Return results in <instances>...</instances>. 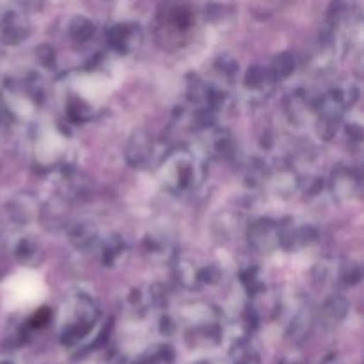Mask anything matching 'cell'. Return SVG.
<instances>
[{"mask_svg":"<svg viewBox=\"0 0 364 364\" xmlns=\"http://www.w3.org/2000/svg\"><path fill=\"white\" fill-rule=\"evenodd\" d=\"M205 176V164L187 148H176L167 153L159 171L162 187L174 196L196 191Z\"/></svg>","mask_w":364,"mask_h":364,"instance_id":"6da1fadb","label":"cell"},{"mask_svg":"<svg viewBox=\"0 0 364 364\" xmlns=\"http://www.w3.org/2000/svg\"><path fill=\"white\" fill-rule=\"evenodd\" d=\"M100 320V306L92 297L85 294H77L70 301V311H68V320L60 331V343L77 345L78 341L84 340Z\"/></svg>","mask_w":364,"mask_h":364,"instance_id":"7a4b0ae2","label":"cell"},{"mask_svg":"<svg viewBox=\"0 0 364 364\" xmlns=\"http://www.w3.org/2000/svg\"><path fill=\"white\" fill-rule=\"evenodd\" d=\"M279 233V247L284 251H297L311 245L318 238V231L311 224H301L294 219H284L277 224Z\"/></svg>","mask_w":364,"mask_h":364,"instance_id":"3957f363","label":"cell"},{"mask_svg":"<svg viewBox=\"0 0 364 364\" xmlns=\"http://www.w3.org/2000/svg\"><path fill=\"white\" fill-rule=\"evenodd\" d=\"M249 247L255 249L259 255H270L279 249V233L277 224L270 219H258L249 224L247 228Z\"/></svg>","mask_w":364,"mask_h":364,"instance_id":"277c9868","label":"cell"},{"mask_svg":"<svg viewBox=\"0 0 364 364\" xmlns=\"http://www.w3.org/2000/svg\"><path fill=\"white\" fill-rule=\"evenodd\" d=\"M155 151V141H153L151 135L146 130H135L130 135V139H128L127 148H124V156H127V162L132 167L144 169V167H148L153 162Z\"/></svg>","mask_w":364,"mask_h":364,"instance_id":"5b68a950","label":"cell"},{"mask_svg":"<svg viewBox=\"0 0 364 364\" xmlns=\"http://www.w3.org/2000/svg\"><path fill=\"white\" fill-rule=\"evenodd\" d=\"M331 192L340 201H350L361 191V176L358 171L345 164H338L331 173Z\"/></svg>","mask_w":364,"mask_h":364,"instance_id":"8992f818","label":"cell"},{"mask_svg":"<svg viewBox=\"0 0 364 364\" xmlns=\"http://www.w3.org/2000/svg\"><path fill=\"white\" fill-rule=\"evenodd\" d=\"M142 41V32L137 23L123 21V23H114L107 28V43L112 50L119 53H132L139 48Z\"/></svg>","mask_w":364,"mask_h":364,"instance_id":"52a82bcc","label":"cell"},{"mask_svg":"<svg viewBox=\"0 0 364 364\" xmlns=\"http://www.w3.org/2000/svg\"><path fill=\"white\" fill-rule=\"evenodd\" d=\"M0 32L6 43L9 45H20L25 39L31 36L32 27L28 18L20 11H9L4 14L2 21H0Z\"/></svg>","mask_w":364,"mask_h":364,"instance_id":"ba28073f","label":"cell"},{"mask_svg":"<svg viewBox=\"0 0 364 364\" xmlns=\"http://www.w3.org/2000/svg\"><path fill=\"white\" fill-rule=\"evenodd\" d=\"M100 256H102L103 265L116 269L128 256L127 242L119 235H109V237L103 238L102 245H100Z\"/></svg>","mask_w":364,"mask_h":364,"instance_id":"9c48e42d","label":"cell"},{"mask_svg":"<svg viewBox=\"0 0 364 364\" xmlns=\"http://www.w3.org/2000/svg\"><path fill=\"white\" fill-rule=\"evenodd\" d=\"M174 276L178 283L187 290H199L205 287V267L196 265L192 259H178L174 267Z\"/></svg>","mask_w":364,"mask_h":364,"instance_id":"30bf717a","label":"cell"},{"mask_svg":"<svg viewBox=\"0 0 364 364\" xmlns=\"http://www.w3.org/2000/svg\"><path fill=\"white\" fill-rule=\"evenodd\" d=\"M7 213L18 224H27L38 213V203L31 194H18L7 203Z\"/></svg>","mask_w":364,"mask_h":364,"instance_id":"8fae6325","label":"cell"},{"mask_svg":"<svg viewBox=\"0 0 364 364\" xmlns=\"http://www.w3.org/2000/svg\"><path fill=\"white\" fill-rule=\"evenodd\" d=\"M144 252L155 262H167L174 256V245L167 235L151 233L144 238Z\"/></svg>","mask_w":364,"mask_h":364,"instance_id":"7c38bea8","label":"cell"},{"mask_svg":"<svg viewBox=\"0 0 364 364\" xmlns=\"http://www.w3.org/2000/svg\"><path fill=\"white\" fill-rule=\"evenodd\" d=\"M100 240L98 228L91 223H78L77 226L71 228L70 242L78 251H91L96 247Z\"/></svg>","mask_w":364,"mask_h":364,"instance_id":"4fadbf2b","label":"cell"},{"mask_svg":"<svg viewBox=\"0 0 364 364\" xmlns=\"http://www.w3.org/2000/svg\"><path fill=\"white\" fill-rule=\"evenodd\" d=\"M43 247L32 237H23L14 245V258L25 267H38L43 262Z\"/></svg>","mask_w":364,"mask_h":364,"instance_id":"5bb4252c","label":"cell"},{"mask_svg":"<svg viewBox=\"0 0 364 364\" xmlns=\"http://www.w3.org/2000/svg\"><path fill=\"white\" fill-rule=\"evenodd\" d=\"M348 315V302L343 297H334L327 299L326 302L320 308V320H322L323 326H338L341 320H345V316Z\"/></svg>","mask_w":364,"mask_h":364,"instance_id":"9a60e30c","label":"cell"},{"mask_svg":"<svg viewBox=\"0 0 364 364\" xmlns=\"http://www.w3.org/2000/svg\"><path fill=\"white\" fill-rule=\"evenodd\" d=\"M95 21L89 20L87 16H80V14L71 18L70 23H68V34H70V38L77 43L89 41V39L95 36Z\"/></svg>","mask_w":364,"mask_h":364,"instance_id":"2e32d148","label":"cell"},{"mask_svg":"<svg viewBox=\"0 0 364 364\" xmlns=\"http://www.w3.org/2000/svg\"><path fill=\"white\" fill-rule=\"evenodd\" d=\"M244 82L245 87L251 89V91H263V89H267L269 85L276 84L274 77L270 75L269 68L265 70V68L258 66V64H255V66H251L245 71Z\"/></svg>","mask_w":364,"mask_h":364,"instance_id":"e0dca14e","label":"cell"},{"mask_svg":"<svg viewBox=\"0 0 364 364\" xmlns=\"http://www.w3.org/2000/svg\"><path fill=\"white\" fill-rule=\"evenodd\" d=\"M231 364H262V358L249 340H240L231 348Z\"/></svg>","mask_w":364,"mask_h":364,"instance_id":"ac0fdd59","label":"cell"},{"mask_svg":"<svg viewBox=\"0 0 364 364\" xmlns=\"http://www.w3.org/2000/svg\"><path fill=\"white\" fill-rule=\"evenodd\" d=\"M212 148L219 159L230 160L233 159L235 151H237V144H235V137L228 130H217L212 137Z\"/></svg>","mask_w":364,"mask_h":364,"instance_id":"d6986e66","label":"cell"},{"mask_svg":"<svg viewBox=\"0 0 364 364\" xmlns=\"http://www.w3.org/2000/svg\"><path fill=\"white\" fill-rule=\"evenodd\" d=\"M174 359H176L174 348L167 343H159L144 352L141 364H174Z\"/></svg>","mask_w":364,"mask_h":364,"instance_id":"ffe728a7","label":"cell"},{"mask_svg":"<svg viewBox=\"0 0 364 364\" xmlns=\"http://www.w3.org/2000/svg\"><path fill=\"white\" fill-rule=\"evenodd\" d=\"M270 75L274 77V80L279 82L288 78L290 75H294L295 71V57L290 52H281L274 57L272 66L269 68Z\"/></svg>","mask_w":364,"mask_h":364,"instance_id":"44dd1931","label":"cell"},{"mask_svg":"<svg viewBox=\"0 0 364 364\" xmlns=\"http://www.w3.org/2000/svg\"><path fill=\"white\" fill-rule=\"evenodd\" d=\"M338 279L345 287H355L361 283L363 279V269L359 263L352 262V259H345L338 269Z\"/></svg>","mask_w":364,"mask_h":364,"instance_id":"7402d4cb","label":"cell"},{"mask_svg":"<svg viewBox=\"0 0 364 364\" xmlns=\"http://www.w3.org/2000/svg\"><path fill=\"white\" fill-rule=\"evenodd\" d=\"M68 116L73 121H77V123H84V121L91 119L92 109L84 102V100L77 98L73 100V102H70V105H68Z\"/></svg>","mask_w":364,"mask_h":364,"instance_id":"603a6c76","label":"cell"},{"mask_svg":"<svg viewBox=\"0 0 364 364\" xmlns=\"http://www.w3.org/2000/svg\"><path fill=\"white\" fill-rule=\"evenodd\" d=\"M242 283H244L245 290H247L249 294H252V295L259 294V291L265 288L262 277H259V272L256 269L245 270V272L242 274Z\"/></svg>","mask_w":364,"mask_h":364,"instance_id":"cb8c5ba5","label":"cell"},{"mask_svg":"<svg viewBox=\"0 0 364 364\" xmlns=\"http://www.w3.org/2000/svg\"><path fill=\"white\" fill-rule=\"evenodd\" d=\"M215 68L228 78H233L238 73V63L235 57H231L230 53H223V55L217 57Z\"/></svg>","mask_w":364,"mask_h":364,"instance_id":"d4e9b609","label":"cell"},{"mask_svg":"<svg viewBox=\"0 0 364 364\" xmlns=\"http://www.w3.org/2000/svg\"><path fill=\"white\" fill-rule=\"evenodd\" d=\"M50 318H52V313H50V309L41 308L31 316V320H28V327H32V329H41V327H45L46 323L50 322Z\"/></svg>","mask_w":364,"mask_h":364,"instance_id":"484cf974","label":"cell"},{"mask_svg":"<svg viewBox=\"0 0 364 364\" xmlns=\"http://www.w3.org/2000/svg\"><path fill=\"white\" fill-rule=\"evenodd\" d=\"M36 53H38V59L41 60V64L45 66H52L53 60H55V52H53L52 46L48 45H41L39 48H36Z\"/></svg>","mask_w":364,"mask_h":364,"instance_id":"4316f807","label":"cell"},{"mask_svg":"<svg viewBox=\"0 0 364 364\" xmlns=\"http://www.w3.org/2000/svg\"><path fill=\"white\" fill-rule=\"evenodd\" d=\"M347 134H348V137L352 139V141L361 142V139H363L361 124H359V123H348L347 124Z\"/></svg>","mask_w":364,"mask_h":364,"instance_id":"83f0119b","label":"cell"},{"mask_svg":"<svg viewBox=\"0 0 364 364\" xmlns=\"http://www.w3.org/2000/svg\"><path fill=\"white\" fill-rule=\"evenodd\" d=\"M322 364H343V363H341V359L338 358V355L333 354V355H327V358L323 359Z\"/></svg>","mask_w":364,"mask_h":364,"instance_id":"f1b7e54d","label":"cell"},{"mask_svg":"<svg viewBox=\"0 0 364 364\" xmlns=\"http://www.w3.org/2000/svg\"><path fill=\"white\" fill-rule=\"evenodd\" d=\"M6 117H7L6 109H4V107L0 105V128H2V127H4V123H6Z\"/></svg>","mask_w":364,"mask_h":364,"instance_id":"f546056e","label":"cell"},{"mask_svg":"<svg viewBox=\"0 0 364 364\" xmlns=\"http://www.w3.org/2000/svg\"><path fill=\"white\" fill-rule=\"evenodd\" d=\"M281 364H306V363H302L301 359H284Z\"/></svg>","mask_w":364,"mask_h":364,"instance_id":"4dcf8cb0","label":"cell"},{"mask_svg":"<svg viewBox=\"0 0 364 364\" xmlns=\"http://www.w3.org/2000/svg\"><path fill=\"white\" fill-rule=\"evenodd\" d=\"M0 364H13V363H9V361H0Z\"/></svg>","mask_w":364,"mask_h":364,"instance_id":"1f68e13d","label":"cell"},{"mask_svg":"<svg viewBox=\"0 0 364 364\" xmlns=\"http://www.w3.org/2000/svg\"><path fill=\"white\" fill-rule=\"evenodd\" d=\"M198 364H208V363H198Z\"/></svg>","mask_w":364,"mask_h":364,"instance_id":"d6a6232c","label":"cell"}]
</instances>
